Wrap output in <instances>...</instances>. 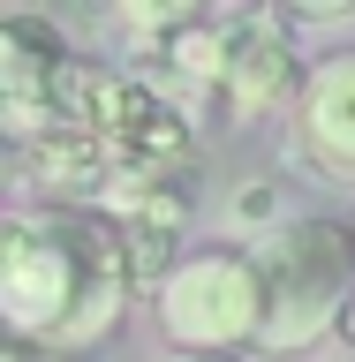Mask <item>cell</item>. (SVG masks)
Wrapping results in <instances>:
<instances>
[{
	"instance_id": "obj_7",
	"label": "cell",
	"mask_w": 355,
	"mask_h": 362,
	"mask_svg": "<svg viewBox=\"0 0 355 362\" xmlns=\"http://www.w3.org/2000/svg\"><path fill=\"white\" fill-rule=\"evenodd\" d=\"M227 76H220V106L242 121V113H265L295 90V16H227Z\"/></svg>"
},
{
	"instance_id": "obj_4",
	"label": "cell",
	"mask_w": 355,
	"mask_h": 362,
	"mask_svg": "<svg viewBox=\"0 0 355 362\" xmlns=\"http://www.w3.org/2000/svg\"><path fill=\"white\" fill-rule=\"evenodd\" d=\"M68 113L98 129V144L113 151L121 181H167L189 158V106L167 98L144 76H113V68H84L76 76V98Z\"/></svg>"
},
{
	"instance_id": "obj_6",
	"label": "cell",
	"mask_w": 355,
	"mask_h": 362,
	"mask_svg": "<svg viewBox=\"0 0 355 362\" xmlns=\"http://www.w3.org/2000/svg\"><path fill=\"white\" fill-rule=\"evenodd\" d=\"M295 158L317 181L355 189V45L325 53L295 98Z\"/></svg>"
},
{
	"instance_id": "obj_8",
	"label": "cell",
	"mask_w": 355,
	"mask_h": 362,
	"mask_svg": "<svg viewBox=\"0 0 355 362\" xmlns=\"http://www.w3.org/2000/svg\"><path fill=\"white\" fill-rule=\"evenodd\" d=\"M16 151H23V174L38 181V189H61V197H98L106 204V189L121 181V166L98 144V129H84L76 113H68L61 129H45L38 144H16Z\"/></svg>"
},
{
	"instance_id": "obj_3",
	"label": "cell",
	"mask_w": 355,
	"mask_h": 362,
	"mask_svg": "<svg viewBox=\"0 0 355 362\" xmlns=\"http://www.w3.org/2000/svg\"><path fill=\"white\" fill-rule=\"evenodd\" d=\"M159 325L181 355H242L265 347V272L249 249H197L167 272Z\"/></svg>"
},
{
	"instance_id": "obj_1",
	"label": "cell",
	"mask_w": 355,
	"mask_h": 362,
	"mask_svg": "<svg viewBox=\"0 0 355 362\" xmlns=\"http://www.w3.org/2000/svg\"><path fill=\"white\" fill-rule=\"evenodd\" d=\"M136 287L129 242L106 211L30 204L0 226V310L38 347H91Z\"/></svg>"
},
{
	"instance_id": "obj_9",
	"label": "cell",
	"mask_w": 355,
	"mask_h": 362,
	"mask_svg": "<svg viewBox=\"0 0 355 362\" xmlns=\"http://www.w3.org/2000/svg\"><path fill=\"white\" fill-rule=\"evenodd\" d=\"M167 362H242V355H181V347H174Z\"/></svg>"
},
{
	"instance_id": "obj_5",
	"label": "cell",
	"mask_w": 355,
	"mask_h": 362,
	"mask_svg": "<svg viewBox=\"0 0 355 362\" xmlns=\"http://www.w3.org/2000/svg\"><path fill=\"white\" fill-rule=\"evenodd\" d=\"M84 61H68V38L45 16H0V113L16 144H38L68 121Z\"/></svg>"
},
{
	"instance_id": "obj_2",
	"label": "cell",
	"mask_w": 355,
	"mask_h": 362,
	"mask_svg": "<svg viewBox=\"0 0 355 362\" xmlns=\"http://www.w3.org/2000/svg\"><path fill=\"white\" fill-rule=\"evenodd\" d=\"M265 272V347L295 355L348 325L355 310V226L340 219H288L249 249Z\"/></svg>"
},
{
	"instance_id": "obj_10",
	"label": "cell",
	"mask_w": 355,
	"mask_h": 362,
	"mask_svg": "<svg viewBox=\"0 0 355 362\" xmlns=\"http://www.w3.org/2000/svg\"><path fill=\"white\" fill-rule=\"evenodd\" d=\"M348 332H355V310H348Z\"/></svg>"
}]
</instances>
